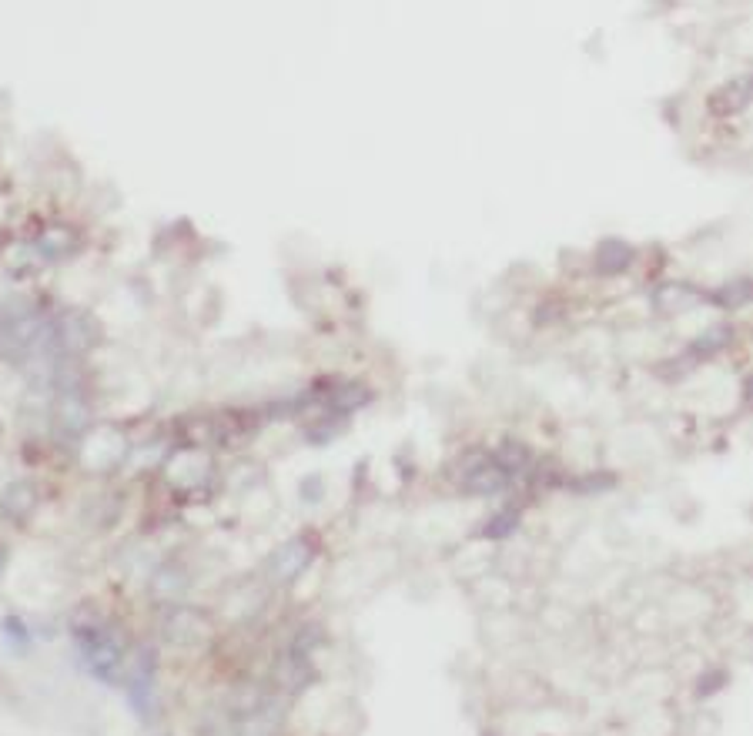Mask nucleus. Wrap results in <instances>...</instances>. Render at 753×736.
Returning a JSON list of instances; mask_svg holds the SVG:
<instances>
[{"mask_svg":"<svg viewBox=\"0 0 753 736\" xmlns=\"http://www.w3.org/2000/svg\"><path fill=\"white\" fill-rule=\"evenodd\" d=\"M74 636H77V649H81V660H84V670L107 686L121 683L124 649H121V643H117L115 636L107 633V629H98V626H84Z\"/></svg>","mask_w":753,"mask_h":736,"instance_id":"nucleus-1","label":"nucleus"},{"mask_svg":"<svg viewBox=\"0 0 753 736\" xmlns=\"http://www.w3.org/2000/svg\"><path fill=\"white\" fill-rule=\"evenodd\" d=\"M128 699L144 723H151L158 716V660H154V649H144L141 660L134 663V673L128 680Z\"/></svg>","mask_w":753,"mask_h":736,"instance_id":"nucleus-2","label":"nucleus"},{"mask_svg":"<svg viewBox=\"0 0 753 736\" xmlns=\"http://www.w3.org/2000/svg\"><path fill=\"white\" fill-rule=\"evenodd\" d=\"M315 556V549L308 539H288L281 543L269 559V576L275 583H295L302 572L308 569V562Z\"/></svg>","mask_w":753,"mask_h":736,"instance_id":"nucleus-3","label":"nucleus"},{"mask_svg":"<svg viewBox=\"0 0 753 736\" xmlns=\"http://www.w3.org/2000/svg\"><path fill=\"white\" fill-rule=\"evenodd\" d=\"M629 258H633L629 244H623V242H603L600 252H596V268H600V271H606V275H613V271H623V268L629 265Z\"/></svg>","mask_w":753,"mask_h":736,"instance_id":"nucleus-4","label":"nucleus"},{"mask_svg":"<svg viewBox=\"0 0 753 736\" xmlns=\"http://www.w3.org/2000/svg\"><path fill=\"white\" fill-rule=\"evenodd\" d=\"M4 629H7V636H11L13 643H21V646L30 643V633H27V626L17 620V616H7V620H4Z\"/></svg>","mask_w":753,"mask_h":736,"instance_id":"nucleus-5","label":"nucleus"},{"mask_svg":"<svg viewBox=\"0 0 753 736\" xmlns=\"http://www.w3.org/2000/svg\"><path fill=\"white\" fill-rule=\"evenodd\" d=\"M489 526H499V529H492V533H485L489 539H499V535H509L512 529H516V516H509V512H506V516H496V519L489 522Z\"/></svg>","mask_w":753,"mask_h":736,"instance_id":"nucleus-6","label":"nucleus"},{"mask_svg":"<svg viewBox=\"0 0 753 736\" xmlns=\"http://www.w3.org/2000/svg\"><path fill=\"white\" fill-rule=\"evenodd\" d=\"M4 562H7V559H4V552H0V572H4Z\"/></svg>","mask_w":753,"mask_h":736,"instance_id":"nucleus-7","label":"nucleus"}]
</instances>
